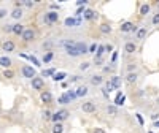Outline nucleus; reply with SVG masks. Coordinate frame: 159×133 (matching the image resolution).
<instances>
[{
  "instance_id": "obj_1",
  "label": "nucleus",
  "mask_w": 159,
  "mask_h": 133,
  "mask_svg": "<svg viewBox=\"0 0 159 133\" xmlns=\"http://www.w3.org/2000/svg\"><path fill=\"white\" fill-rule=\"evenodd\" d=\"M69 116H70V113L67 109H59L56 113H52L51 121L54 122V124H57V122H62V121H65V119H69Z\"/></svg>"
},
{
  "instance_id": "obj_2",
  "label": "nucleus",
  "mask_w": 159,
  "mask_h": 133,
  "mask_svg": "<svg viewBox=\"0 0 159 133\" xmlns=\"http://www.w3.org/2000/svg\"><path fill=\"white\" fill-rule=\"evenodd\" d=\"M21 75H22L25 79H32V78L37 76V70L34 68L32 65H27V63H25V65L21 66Z\"/></svg>"
},
{
  "instance_id": "obj_3",
  "label": "nucleus",
  "mask_w": 159,
  "mask_h": 133,
  "mask_svg": "<svg viewBox=\"0 0 159 133\" xmlns=\"http://www.w3.org/2000/svg\"><path fill=\"white\" fill-rule=\"evenodd\" d=\"M0 49H2L3 52H7V56H8L10 52H13V51L16 49V45H15L13 40L7 38V40H3V41H2V45H0Z\"/></svg>"
},
{
  "instance_id": "obj_4",
  "label": "nucleus",
  "mask_w": 159,
  "mask_h": 133,
  "mask_svg": "<svg viewBox=\"0 0 159 133\" xmlns=\"http://www.w3.org/2000/svg\"><path fill=\"white\" fill-rule=\"evenodd\" d=\"M119 30H121L123 33H135L137 32V25L134 22H130V21H126V22L121 24Z\"/></svg>"
},
{
  "instance_id": "obj_5",
  "label": "nucleus",
  "mask_w": 159,
  "mask_h": 133,
  "mask_svg": "<svg viewBox=\"0 0 159 133\" xmlns=\"http://www.w3.org/2000/svg\"><path fill=\"white\" fill-rule=\"evenodd\" d=\"M30 86H32L34 90H43V87H45V79H43L42 76H35V78L30 79Z\"/></svg>"
},
{
  "instance_id": "obj_6",
  "label": "nucleus",
  "mask_w": 159,
  "mask_h": 133,
  "mask_svg": "<svg viewBox=\"0 0 159 133\" xmlns=\"http://www.w3.org/2000/svg\"><path fill=\"white\" fill-rule=\"evenodd\" d=\"M96 109H97L96 101L88 100V101H83V103H81V111H83V113H88V114H91V113H96Z\"/></svg>"
},
{
  "instance_id": "obj_7",
  "label": "nucleus",
  "mask_w": 159,
  "mask_h": 133,
  "mask_svg": "<svg viewBox=\"0 0 159 133\" xmlns=\"http://www.w3.org/2000/svg\"><path fill=\"white\" fill-rule=\"evenodd\" d=\"M21 38H22V41H24V43H30V41H34V40H35V30H34V29H29V27H25V30L22 32Z\"/></svg>"
},
{
  "instance_id": "obj_8",
  "label": "nucleus",
  "mask_w": 159,
  "mask_h": 133,
  "mask_svg": "<svg viewBox=\"0 0 159 133\" xmlns=\"http://www.w3.org/2000/svg\"><path fill=\"white\" fill-rule=\"evenodd\" d=\"M43 21L46 22V24H54V22H57L59 21V15H57V11H48L46 15L43 16Z\"/></svg>"
},
{
  "instance_id": "obj_9",
  "label": "nucleus",
  "mask_w": 159,
  "mask_h": 133,
  "mask_svg": "<svg viewBox=\"0 0 159 133\" xmlns=\"http://www.w3.org/2000/svg\"><path fill=\"white\" fill-rule=\"evenodd\" d=\"M13 66V59L7 54L3 56H0V68H3V70H10Z\"/></svg>"
},
{
  "instance_id": "obj_10",
  "label": "nucleus",
  "mask_w": 159,
  "mask_h": 133,
  "mask_svg": "<svg viewBox=\"0 0 159 133\" xmlns=\"http://www.w3.org/2000/svg\"><path fill=\"white\" fill-rule=\"evenodd\" d=\"M81 18H73V16H69L65 19V27H78V25H81Z\"/></svg>"
},
{
  "instance_id": "obj_11",
  "label": "nucleus",
  "mask_w": 159,
  "mask_h": 133,
  "mask_svg": "<svg viewBox=\"0 0 159 133\" xmlns=\"http://www.w3.org/2000/svg\"><path fill=\"white\" fill-rule=\"evenodd\" d=\"M10 16H11V19H15V21L19 22L22 19V16H24V11H22V8H13L10 11Z\"/></svg>"
},
{
  "instance_id": "obj_12",
  "label": "nucleus",
  "mask_w": 159,
  "mask_h": 133,
  "mask_svg": "<svg viewBox=\"0 0 159 133\" xmlns=\"http://www.w3.org/2000/svg\"><path fill=\"white\" fill-rule=\"evenodd\" d=\"M64 48H65V54H67V56H70V57H80V52L76 51L75 43L73 45H65Z\"/></svg>"
},
{
  "instance_id": "obj_13",
  "label": "nucleus",
  "mask_w": 159,
  "mask_h": 133,
  "mask_svg": "<svg viewBox=\"0 0 159 133\" xmlns=\"http://www.w3.org/2000/svg\"><path fill=\"white\" fill-rule=\"evenodd\" d=\"M97 11H94V10H91V8H86V11L83 13V19H86V21H92V19H97Z\"/></svg>"
},
{
  "instance_id": "obj_14",
  "label": "nucleus",
  "mask_w": 159,
  "mask_h": 133,
  "mask_svg": "<svg viewBox=\"0 0 159 133\" xmlns=\"http://www.w3.org/2000/svg\"><path fill=\"white\" fill-rule=\"evenodd\" d=\"M24 30H25V25L21 24V22H16V24H13V32H11V33L16 35V36H21Z\"/></svg>"
},
{
  "instance_id": "obj_15",
  "label": "nucleus",
  "mask_w": 159,
  "mask_h": 133,
  "mask_svg": "<svg viewBox=\"0 0 159 133\" xmlns=\"http://www.w3.org/2000/svg\"><path fill=\"white\" fill-rule=\"evenodd\" d=\"M124 52L126 54H134V52H137V43L135 41H127L124 45Z\"/></svg>"
},
{
  "instance_id": "obj_16",
  "label": "nucleus",
  "mask_w": 159,
  "mask_h": 133,
  "mask_svg": "<svg viewBox=\"0 0 159 133\" xmlns=\"http://www.w3.org/2000/svg\"><path fill=\"white\" fill-rule=\"evenodd\" d=\"M75 48H76V51L80 52V56L88 54V45H86L84 41H75Z\"/></svg>"
},
{
  "instance_id": "obj_17",
  "label": "nucleus",
  "mask_w": 159,
  "mask_h": 133,
  "mask_svg": "<svg viewBox=\"0 0 159 133\" xmlns=\"http://www.w3.org/2000/svg\"><path fill=\"white\" fill-rule=\"evenodd\" d=\"M40 98H42V101L46 103V105L52 103V94H51L49 90H42V94H40Z\"/></svg>"
},
{
  "instance_id": "obj_18",
  "label": "nucleus",
  "mask_w": 159,
  "mask_h": 133,
  "mask_svg": "<svg viewBox=\"0 0 159 133\" xmlns=\"http://www.w3.org/2000/svg\"><path fill=\"white\" fill-rule=\"evenodd\" d=\"M147 27H140V29H137V32H135V40L137 41H143L145 40V36H147Z\"/></svg>"
},
{
  "instance_id": "obj_19",
  "label": "nucleus",
  "mask_w": 159,
  "mask_h": 133,
  "mask_svg": "<svg viewBox=\"0 0 159 133\" xmlns=\"http://www.w3.org/2000/svg\"><path fill=\"white\" fill-rule=\"evenodd\" d=\"M65 78H67V73H65V71H56L54 75H52V81H54V83H61V81H64Z\"/></svg>"
},
{
  "instance_id": "obj_20",
  "label": "nucleus",
  "mask_w": 159,
  "mask_h": 133,
  "mask_svg": "<svg viewBox=\"0 0 159 133\" xmlns=\"http://www.w3.org/2000/svg\"><path fill=\"white\" fill-rule=\"evenodd\" d=\"M89 81H91L92 86H100L103 83V78H102V75H92Z\"/></svg>"
},
{
  "instance_id": "obj_21",
  "label": "nucleus",
  "mask_w": 159,
  "mask_h": 133,
  "mask_svg": "<svg viewBox=\"0 0 159 133\" xmlns=\"http://www.w3.org/2000/svg\"><path fill=\"white\" fill-rule=\"evenodd\" d=\"M124 101H126V95L121 94V92H118V95H116V98H115V106H116V108H118V106H123Z\"/></svg>"
},
{
  "instance_id": "obj_22",
  "label": "nucleus",
  "mask_w": 159,
  "mask_h": 133,
  "mask_svg": "<svg viewBox=\"0 0 159 133\" xmlns=\"http://www.w3.org/2000/svg\"><path fill=\"white\" fill-rule=\"evenodd\" d=\"M75 94H76V97H86L89 94V89H88V86H80Z\"/></svg>"
},
{
  "instance_id": "obj_23",
  "label": "nucleus",
  "mask_w": 159,
  "mask_h": 133,
  "mask_svg": "<svg viewBox=\"0 0 159 133\" xmlns=\"http://www.w3.org/2000/svg\"><path fill=\"white\" fill-rule=\"evenodd\" d=\"M137 79H139V75H137L135 71L126 75V83H127V84H134V83H137Z\"/></svg>"
},
{
  "instance_id": "obj_24",
  "label": "nucleus",
  "mask_w": 159,
  "mask_h": 133,
  "mask_svg": "<svg viewBox=\"0 0 159 133\" xmlns=\"http://www.w3.org/2000/svg\"><path fill=\"white\" fill-rule=\"evenodd\" d=\"M150 11H151V6H150L148 3H143V5H140V10H139L140 16H147V15H150Z\"/></svg>"
},
{
  "instance_id": "obj_25",
  "label": "nucleus",
  "mask_w": 159,
  "mask_h": 133,
  "mask_svg": "<svg viewBox=\"0 0 159 133\" xmlns=\"http://www.w3.org/2000/svg\"><path fill=\"white\" fill-rule=\"evenodd\" d=\"M110 83H111V86H113L115 89H119V87H121V78L116 76V75H113V76L110 78Z\"/></svg>"
},
{
  "instance_id": "obj_26",
  "label": "nucleus",
  "mask_w": 159,
  "mask_h": 133,
  "mask_svg": "<svg viewBox=\"0 0 159 133\" xmlns=\"http://www.w3.org/2000/svg\"><path fill=\"white\" fill-rule=\"evenodd\" d=\"M103 54H105V45H99V48H97V51H96V54H94V60L102 59Z\"/></svg>"
},
{
  "instance_id": "obj_27",
  "label": "nucleus",
  "mask_w": 159,
  "mask_h": 133,
  "mask_svg": "<svg viewBox=\"0 0 159 133\" xmlns=\"http://www.w3.org/2000/svg\"><path fill=\"white\" fill-rule=\"evenodd\" d=\"M100 32H102L103 35H110V33L113 32V27H111L110 24H102V25H100Z\"/></svg>"
},
{
  "instance_id": "obj_28",
  "label": "nucleus",
  "mask_w": 159,
  "mask_h": 133,
  "mask_svg": "<svg viewBox=\"0 0 159 133\" xmlns=\"http://www.w3.org/2000/svg\"><path fill=\"white\" fill-rule=\"evenodd\" d=\"M52 57H54V52H52V51H46L45 56H43V59H42V62H43V63H49V62L52 60Z\"/></svg>"
},
{
  "instance_id": "obj_29",
  "label": "nucleus",
  "mask_w": 159,
  "mask_h": 133,
  "mask_svg": "<svg viewBox=\"0 0 159 133\" xmlns=\"http://www.w3.org/2000/svg\"><path fill=\"white\" fill-rule=\"evenodd\" d=\"M57 103H61V105H69V103H72V101H70V98H69L67 94H62V95L57 98Z\"/></svg>"
},
{
  "instance_id": "obj_30",
  "label": "nucleus",
  "mask_w": 159,
  "mask_h": 133,
  "mask_svg": "<svg viewBox=\"0 0 159 133\" xmlns=\"http://www.w3.org/2000/svg\"><path fill=\"white\" fill-rule=\"evenodd\" d=\"M52 133H64V125H62V122H57V124H54L52 125V130H51Z\"/></svg>"
},
{
  "instance_id": "obj_31",
  "label": "nucleus",
  "mask_w": 159,
  "mask_h": 133,
  "mask_svg": "<svg viewBox=\"0 0 159 133\" xmlns=\"http://www.w3.org/2000/svg\"><path fill=\"white\" fill-rule=\"evenodd\" d=\"M2 76H3L5 79H13V78H15V76H16V73H15V71H13L11 68H10V70H3V73H2Z\"/></svg>"
},
{
  "instance_id": "obj_32",
  "label": "nucleus",
  "mask_w": 159,
  "mask_h": 133,
  "mask_svg": "<svg viewBox=\"0 0 159 133\" xmlns=\"http://www.w3.org/2000/svg\"><path fill=\"white\" fill-rule=\"evenodd\" d=\"M107 114H110V116H118V108L115 105H108L107 106Z\"/></svg>"
},
{
  "instance_id": "obj_33",
  "label": "nucleus",
  "mask_w": 159,
  "mask_h": 133,
  "mask_svg": "<svg viewBox=\"0 0 159 133\" xmlns=\"http://www.w3.org/2000/svg\"><path fill=\"white\" fill-rule=\"evenodd\" d=\"M54 73H56V68H46V70L42 71V78H49V76H52Z\"/></svg>"
},
{
  "instance_id": "obj_34",
  "label": "nucleus",
  "mask_w": 159,
  "mask_h": 133,
  "mask_svg": "<svg viewBox=\"0 0 159 133\" xmlns=\"http://www.w3.org/2000/svg\"><path fill=\"white\" fill-rule=\"evenodd\" d=\"M29 62H32V63L37 66V68H40V66H42V62H40L35 56H32V54H29Z\"/></svg>"
},
{
  "instance_id": "obj_35",
  "label": "nucleus",
  "mask_w": 159,
  "mask_h": 133,
  "mask_svg": "<svg viewBox=\"0 0 159 133\" xmlns=\"http://www.w3.org/2000/svg\"><path fill=\"white\" fill-rule=\"evenodd\" d=\"M97 48H99V45H97V43H92V45H89V46H88V54H96Z\"/></svg>"
},
{
  "instance_id": "obj_36",
  "label": "nucleus",
  "mask_w": 159,
  "mask_h": 133,
  "mask_svg": "<svg viewBox=\"0 0 159 133\" xmlns=\"http://www.w3.org/2000/svg\"><path fill=\"white\" fill-rule=\"evenodd\" d=\"M8 15H10V11H8L5 6H0V21H2V19H5Z\"/></svg>"
},
{
  "instance_id": "obj_37",
  "label": "nucleus",
  "mask_w": 159,
  "mask_h": 133,
  "mask_svg": "<svg viewBox=\"0 0 159 133\" xmlns=\"http://www.w3.org/2000/svg\"><path fill=\"white\" fill-rule=\"evenodd\" d=\"M2 32L11 33V32H13V24H3V25H2Z\"/></svg>"
},
{
  "instance_id": "obj_38",
  "label": "nucleus",
  "mask_w": 159,
  "mask_h": 133,
  "mask_svg": "<svg viewBox=\"0 0 159 133\" xmlns=\"http://www.w3.org/2000/svg\"><path fill=\"white\" fill-rule=\"evenodd\" d=\"M113 70H115V65L113 63H110V65H107V66H103V68H102L103 73H113Z\"/></svg>"
},
{
  "instance_id": "obj_39",
  "label": "nucleus",
  "mask_w": 159,
  "mask_h": 133,
  "mask_svg": "<svg viewBox=\"0 0 159 133\" xmlns=\"http://www.w3.org/2000/svg\"><path fill=\"white\" fill-rule=\"evenodd\" d=\"M91 66V63L89 62H83V63H80V71H86L88 68Z\"/></svg>"
},
{
  "instance_id": "obj_40",
  "label": "nucleus",
  "mask_w": 159,
  "mask_h": 133,
  "mask_svg": "<svg viewBox=\"0 0 159 133\" xmlns=\"http://www.w3.org/2000/svg\"><path fill=\"white\" fill-rule=\"evenodd\" d=\"M51 116H52V113L49 109H45L43 111V119H45V121H51Z\"/></svg>"
},
{
  "instance_id": "obj_41",
  "label": "nucleus",
  "mask_w": 159,
  "mask_h": 133,
  "mask_svg": "<svg viewBox=\"0 0 159 133\" xmlns=\"http://www.w3.org/2000/svg\"><path fill=\"white\" fill-rule=\"evenodd\" d=\"M22 2H24V6H27V8H34L35 6L34 0H22Z\"/></svg>"
},
{
  "instance_id": "obj_42",
  "label": "nucleus",
  "mask_w": 159,
  "mask_h": 133,
  "mask_svg": "<svg viewBox=\"0 0 159 133\" xmlns=\"http://www.w3.org/2000/svg\"><path fill=\"white\" fill-rule=\"evenodd\" d=\"M135 70H137V65L135 63H129L127 65V73H134Z\"/></svg>"
},
{
  "instance_id": "obj_43",
  "label": "nucleus",
  "mask_w": 159,
  "mask_h": 133,
  "mask_svg": "<svg viewBox=\"0 0 159 133\" xmlns=\"http://www.w3.org/2000/svg\"><path fill=\"white\" fill-rule=\"evenodd\" d=\"M151 22H153V25H159V11L156 13V15L153 16V19H151Z\"/></svg>"
},
{
  "instance_id": "obj_44",
  "label": "nucleus",
  "mask_w": 159,
  "mask_h": 133,
  "mask_svg": "<svg viewBox=\"0 0 159 133\" xmlns=\"http://www.w3.org/2000/svg\"><path fill=\"white\" fill-rule=\"evenodd\" d=\"M105 90H107V92H111V90H115V87L111 86V83L110 81H107V83H105V87H103Z\"/></svg>"
},
{
  "instance_id": "obj_45",
  "label": "nucleus",
  "mask_w": 159,
  "mask_h": 133,
  "mask_svg": "<svg viewBox=\"0 0 159 133\" xmlns=\"http://www.w3.org/2000/svg\"><path fill=\"white\" fill-rule=\"evenodd\" d=\"M67 95H69L70 101H72V100H76V98H78V97H76V94H75V90H69V92H67Z\"/></svg>"
},
{
  "instance_id": "obj_46",
  "label": "nucleus",
  "mask_w": 159,
  "mask_h": 133,
  "mask_svg": "<svg viewBox=\"0 0 159 133\" xmlns=\"http://www.w3.org/2000/svg\"><path fill=\"white\" fill-rule=\"evenodd\" d=\"M151 121H153V122L159 121V113H153V114H151Z\"/></svg>"
},
{
  "instance_id": "obj_47",
  "label": "nucleus",
  "mask_w": 159,
  "mask_h": 133,
  "mask_svg": "<svg viewBox=\"0 0 159 133\" xmlns=\"http://www.w3.org/2000/svg\"><path fill=\"white\" fill-rule=\"evenodd\" d=\"M22 6H24L22 0H18V2H15V8H22Z\"/></svg>"
},
{
  "instance_id": "obj_48",
  "label": "nucleus",
  "mask_w": 159,
  "mask_h": 133,
  "mask_svg": "<svg viewBox=\"0 0 159 133\" xmlns=\"http://www.w3.org/2000/svg\"><path fill=\"white\" fill-rule=\"evenodd\" d=\"M92 133H107L103 128H100V127H96L94 130H92Z\"/></svg>"
},
{
  "instance_id": "obj_49",
  "label": "nucleus",
  "mask_w": 159,
  "mask_h": 133,
  "mask_svg": "<svg viewBox=\"0 0 159 133\" xmlns=\"http://www.w3.org/2000/svg\"><path fill=\"white\" fill-rule=\"evenodd\" d=\"M51 46H52V41H45L43 43V49H49Z\"/></svg>"
},
{
  "instance_id": "obj_50",
  "label": "nucleus",
  "mask_w": 159,
  "mask_h": 133,
  "mask_svg": "<svg viewBox=\"0 0 159 133\" xmlns=\"http://www.w3.org/2000/svg\"><path fill=\"white\" fill-rule=\"evenodd\" d=\"M135 117H137L139 124H140V125H143V117H142V114H139V113H137V114H135Z\"/></svg>"
},
{
  "instance_id": "obj_51",
  "label": "nucleus",
  "mask_w": 159,
  "mask_h": 133,
  "mask_svg": "<svg viewBox=\"0 0 159 133\" xmlns=\"http://www.w3.org/2000/svg\"><path fill=\"white\" fill-rule=\"evenodd\" d=\"M118 59V51H113V56H111V63H115Z\"/></svg>"
},
{
  "instance_id": "obj_52",
  "label": "nucleus",
  "mask_w": 159,
  "mask_h": 133,
  "mask_svg": "<svg viewBox=\"0 0 159 133\" xmlns=\"http://www.w3.org/2000/svg\"><path fill=\"white\" fill-rule=\"evenodd\" d=\"M80 78H81V76H70V83H76V81H80Z\"/></svg>"
},
{
  "instance_id": "obj_53",
  "label": "nucleus",
  "mask_w": 159,
  "mask_h": 133,
  "mask_svg": "<svg viewBox=\"0 0 159 133\" xmlns=\"http://www.w3.org/2000/svg\"><path fill=\"white\" fill-rule=\"evenodd\" d=\"M113 51V46L111 45H105V52H111Z\"/></svg>"
},
{
  "instance_id": "obj_54",
  "label": "nucleus",
  "mask_w": 159,
  "mask_h": 133,
  "mask_svg": "<svg viewBox=\"0 0 159 133\" xmlns=\"http://www.w3.org/2000/svg\"><path fill=\"white\" fill-rule=\"evenodd\" d=\"M49 8H51V11H54V10H59V5L52 3V5H49Z\"/></svg>"
},
{
  "instance_id": "obj_55",
  "label": "nucleus",
  "mask_w": 159,
  "mask_h": 133,
  "mask_svg": "<svg viewBox=\"0 0 159 133\" xmlns=\"http://www.w3.org/2000/svg\"><path fill=\"white\" fill-rule=\"evenodd\" d=\"M19 57H22V59H25V60H29V56L24 54V52H19Z\"/></svg>"
},
{
  "instance_id": "obj_56",
  "label": "nucleus",
  "mask_w": 159,
  "mask_h": 133,
  "mask_svg": "<svg viewBox=\"0 0 159 133\" xmlns=\"http://www.w3.org/2000/svg\"><path fill=\"white\" fill-rule=\"evenodd\" d=\"M94 63H96L97 66H100V65L103 63V60H102V59H97V60H94Z\"/></svg>"
},
{
  "instance_id": "obj_57",
  "label": "nucleus",
  "mask_w": 159,
  "mask_h": 133,
  "mask_svg": "<svg viewBox=\"0 0 159 133\" xmlns=\"http://www.w3.org/2000/svg\"><path fill=\"white\" fill-rule=\"evenodd\" d=\"M102 95H103L105 98H108V92H107V90H105V89H102Z\"/></svg>"
},
{
  "instance_id": "obj_58",
  "label": "nucleus",
  "mask_w": 159,
  "mask_h": 133,
  "mask_svg": "<svg viewBox=\"0 0 159 133\" xmlns=\"http://www.w3.org/2000/svg\"><path fill=\"white\" fill-rule=\"evenodd\" d=\"M153 125H154L156 128H159V121H156V122H153Z\"/></svg>"
},
{
  "instance_id": "obj_59",
  "label": "nucleus",
  "mask_w": 159,
  "mask_h": 133,
  "mask_svg": "<svg viewBox=\"0 0 159 133\" xmlns=\"http://www.w3.org/2000/svg\"><path fill=\"white\" fill-rule=\"evenodd\" d=\"M148 133H153V131H148Z\"/></svg>"
},
{
  "instance_id": "obj_60",
  "label": "nucleus",
  "mask_w": 159,
  "mask_h": 133,
  "mask_svg": "<svg viewBox=\"0 0 159 133\" xmlns=\"http://www.w3.org/2000/svg\"><path fill=\"white\" fill-rule=\"evenodd\" d=\"M157 5H159V2H157Z\"/></svg>"
}]
</instances>
